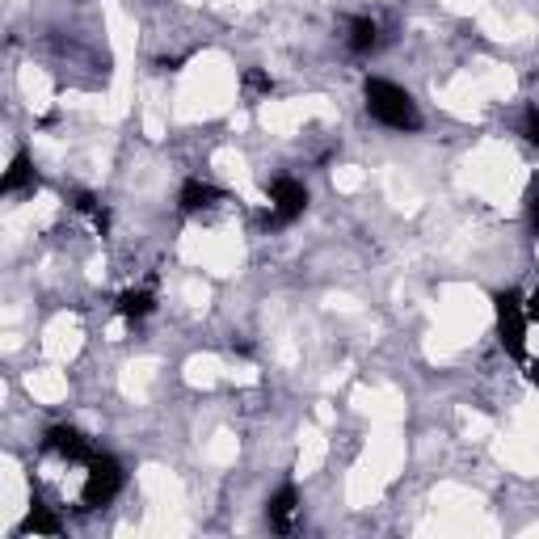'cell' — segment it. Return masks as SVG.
<instances>
[{"instance_id": "cell-1", "label": "cell", "mask_w": 539, "mask_h": 539, "mask_svg": "<svg viewBox=\"0 0 539 539\" xmlns=\"http://www.w3.org/2000/svg\"><path fill=\"white\" fill-rule=\"evenodd\" d=\"M363 97H367V114L375 118V123H384L388 131H417L422 127V110H417V102L401 85L384 81V76H367Z\"/></svg>"}, {"instance_id": "cell-2", "label": "cell", "mask_w": 539, "mask_h": 539, "mask_svg": "<svg viewBox=\"0 0 539 539\" xmlns=\"http://www.w3.org/2000/svg\"><path fill=\"white\" fill-rule=\"evenodd\" d=\"M493 308H497V337H502L506 354L523 363L527 358V299L518 291H497Z\"/></svg>"}, {"instance_id": "cell-3", "label": "cell", "mask_w": 539, "mask_h": 539, "mask_svg": "<svg viewBox=\"0 0 539 539\" xmlns=\"http://www.w3.org/2000/svg\"><path fill=\"white\" fill-rule=\"evenodd\" d=\"M123 493V464L114 455H93L89 464V476H85V489H81V506L85 510H97V506H110L114 497Z\"/></svg>"}, {"instance_id": "cell-4", "label": "cell", "mask_w": 539, "mask_h": 539, "mask_svg": "<svg viewBox=\"0 0 539 539\" xmlns=\"http://www.w3.org/2000/svg\"><path fill=\"white\" fill-rule=\"evenodd\" d=\"M270 203H274L270 224H291V219L304 215L308 190H304V182H295V177H274L270 182Z\"/></svg>"}, {"instance_id": "cell-5", "label": "cell", "mask_w": 539, "mask_h": 539, "mask_svg": "<svg viewBox=\"0 0 539 539\" xmlns=\"http://www.w3.org/2000/svg\"><path fill=\"white\" fill-rule=\"evenodd\" d=\"M43 447H47L51 455L72 459V464H93V455H97V447H93L76 426H51V430L43 434Z\"/></svg>"}, {"instance_id": "cell-6", "label": "cell", "mask_w": 539, "mask_h": 539, "mask_svg": "<svg viewBox=\"0 0 539 539\" xmlns=\"http://www.w3.org/2000/svg\"><path fill=\"white\" fill-rule=\"evenodd\" d=\"M219 198H224V190H219V186H211V182H198V177H190V182L182 186V194H177V207H182L186 215H198V211L215 207Z\"/></svg>"}, {"instance_id": "cell-7", "label": "cell", "mask_w": 539, "mask_h": 539, "mask_svg": "<svg viewBox=\"0 0 539 539\" xmlns=\"http://www.w3.org/2000/svg\"><path fill=\"white\" fill-rule=\"evenodd\" d=\"M295 506H299V493H295V485H283V489H278V493L270 497V502H266V518H270V527H274L278 535H287V531H291Z\"/></svg>"}, {"instance_id": "cell-8", "label": "cell", "mask_w": 539, "mask_h": 539, "mask_svg": "<svg viewBox=\"0 0 539 539\" xmlns=\"http://www.w3.org/2000/svg\"><path fill=\"white\" fill-rule=\"evenodd\" d=\"M0 190H5V194L38 190V173H34V165H30V156H26V152H17V156H13V165H9V173H5V182H0Z\"/></svg>"}, {"instance_id": "cell-9", "label": "cell", "mask_w": 539, "mask_h": 539, "mask_svg": "<svg viewBox=\"0 0 539 539\" xmlns=\"http://www.w3.org/2000/svg\"><path fill=\"white\" fill-rule=\"evenodd\" d=\"M346 43L354 55H371L379 47V26L371 22V17H350V26H346Z\"/></svg>"}, {"instance_id": "cell-10", "label": "cell", "mask_w": 539, "mask_h": 539, "mask_svg": "<svg viewBox=\"0 0 539 539\" xmlns=\"http://www.w3.org/2000/svg\"><path fill=\"white\" fill-rule=\"evenodd\" d=\"M156 308V295L148 287H139V291H123L118 295V316L123 321H144V316Z\"/></svg>"}, {"instance_id": "cell-11", "label": "cell", "mask_w": 539, "mask_h": 539, "mask_svg": "<svg viewBox=\"0 0 539 539\" xmlns=\"http://www.w3.org/2000/svg\"><path fill=\"white\" fill-rule=\"evenodd\" d=\"M64 527H59V518L51 514V506H43V502H34V510L26 514V523H22V531L17 535H59Z\"/></svg>"}, {"instance_id": "cell-12", "label": "cell", "mask_w": 539, "mask_h": 539, "mask_svg": "<svg viewBox=\"0 0 539 539\" xmlns=\"http://www.w3.org/2000/svg\"><path fill=\"white\" fill-rule=\"evenodd\" d=\"M523 203H527V224H531V232H539V177L527 186V198H523Z\"/></svg>"}, {"instance_id": "cell-13", "label": "cell", "mask_w": 539, "mask_h": 539, "mask_svg": "<svg viewBox=\"0 0 539 539\" xmlns=\"http://www.w3.org/2000/svg\"><path fill=\"white\" fill-rule=\"evenodd\" d=\"M245 89H249V93H270V89H274V81H270V76H266L262 68H249V72H245Z\"/></svg>"}, {"instance_id": "cell-14", "label": "cell", "mask_w": 539, "mask_h": 539, "mask_svg": "<svg viewBox=\"0 0 539 539\" xmlns=\"http://www.w3.org/2000/svg\"><path fill=\"white\" fill-rule=\"evenodd\" d=\"M527 139L539 148V106H531V110H527Z\"/></svg>"}, {"instance_id": "cell-15", "label": "cell", "mask_w": 539, "mask_h": 539, "mask_svg": "<svg viewBox=\"0 0 539 539\" xmlns=\"http://www.w3.org/2000/svg\"><path fill=\"white\" fill-rule=\"evenodd\" d=\"M527 321H539V287H535L531 299H527Z\"/></svg>"}, {"instance_id": "cell-16", "label": "cell", "mask_w": 539, "mask_h": 539, "mask_svg": "<svg viewBox=\"0 0 539 539\" xmlns=\"http://www.w3.org/2000/svg\"><path fill=\"white\" fill-rule=\"evenodd\" d=\"M527 379H531V384L539 388V363H531V371H527Z\"/></svg>"}]
</instances>
